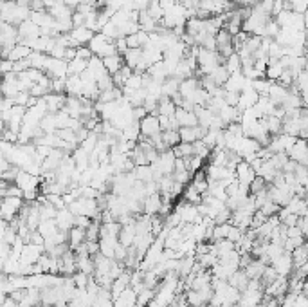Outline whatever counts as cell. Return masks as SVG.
Listing matches in <instances>:
<instances>
[{"label":"cell","mask_w":308,"mask_h":307,"mask_svg":"<svg viewBox=\"0 0 308 307\" xmlns=\"http://www.w3.org/2000/svg\"><path fill=\"white\" fill-rule=\"evenodd\" d=\"M271 266H274V270L278 271L280 277H290L292 271L296 270V266H294V258H292L290 251H285L281 257H278L274 262H272Z\"/></svg>","instance_id":"ba28073f"},{"label":"cell","mask_w":308,"mask_h":307,"mask_svg":"<svg viewBox=\"0 0 308 307\" xmlns=\"http://www.w3.org/2000/svg\"><path fill=\"white\" fill-rule=\"evenodd\" d=\"M43 100H46L49 112L51 114H58L60 110H63V108H65L67 96L65 94H56V92H51V94H47Z\"/></svg>","instance_id":"5bb4252c"},{"label":"cell","mask_w":308,"mask_h":307,"mask_svg":"<svg viewBox=\"0 0 308 307\" xmlns=\"http://www.w3.org/2000/svg\"><path fill=\"white\" fill-rule=\"evenodd\" d=\"M259 212H263L267 217H274V215H278V213L281 212V206H280V204H276L272 199H269L267 203L259 208Z\"/></svg>","instance_id":"ab89813d"},{"label":"cell","mask_w":308,"mask_h":307,"mask_svg":"<svg viewBox=\"0 0 308 307\" xmlns=\"http://www.w3.org/2000/svg\"><path fill=\"white\" fill-rule=\"evenodd\" d=\"M177 105H175V101L169 98V96H162L159 100V107H157V114L159 116H175V112H177Z\"/></svg>","instance_id":"603a6c76"},{"label":"cell","mask_w":308,"mask_h":307,"mask_svg":"<svg viewBox=\"0 0 308 307\" xmlns=\"http://www.w3.org/2000/svg\"><path fill=\"white\" fill-rule=\"evenodd\" d=\"M146 116H148V110H146L144 107H136V108H134V120H136V121H143Z\"/></svg>","instance_id":"f6af8a7d"},{"label":"cell","mask_w":308,"mask_h":307,"mask_svg":"<svg viewBox=\"0 0 308 307\" xmlns=\"http://www.w3.org/2000/svg\"><path fill=\"white\" fill-rule=\"evenodd\" d=\"M234 174H236V179H238V183L243 184V186H251V183L254 181L256 177H258V174H256V170L252 168L251 163L247 161H242L238 166H236V170H234Z\"/></svg>","instance_id":"9c48e42d"},{"label":"cell","mask_w":308,"mask_h":307,"mask_svg":"<svg viewBox=\"0 0 308 307\" xmlns=\"http://www.w3.org/2000/svg\"><path fill=\"white\" fill-rule=\"evenodd\" d=\"M179 132H181L182 143H197L200 139H204V136L207 134V129H204L200 125L198 127H181Z\"/></svg>","instance_id":"7c38bea8"},{"label":"cell","mask_w":308,"mask_h":307,"mask_svg":"<svg viewBox=\"0 0 308 307\" xmlns=\"http://www.w3.org/2000/svg\"><path fill=\"white\" fill-rule=\"evenodd\" d=\"M136 305H137V293L131 287H128L117 298H114V307H136Z\"/></svg>","instance_id":"ac0fdd59"},{"label":"cell","mask_w":308,"mask_h":307,"mask_svg":"<svg viewBox=\"0 0 308 307\" xmlns=\"http://www.w3.org/2000/svg\"><path fill=\"white\" fill-rule=\"evenodd\" d=\"M139 125H141V134H143L144 137H153L162 132L159 116H155V114H148L143 121H139Z\"/></svg>","instance_id":"30bf717a"},{"label":"cell","mask_w":308,"mask_h":307,"mask_svg":"<svg viewBox=\"0 0 308 307\" xmlns=\"http://www.w3.org/2000/svg\"><path fill=\"white\" fill-rule=\"evenodd\" d=\"M136 179L137 181H143V183H150V181H155V172H153L152 165H141L136 166Z\"/></svg>","instance_id":"83f0119b"},{"label":"cell","mask_w":308,"mask_h":307,"mask_svg":"<svg viewBox=\"0 0 308 307\" xmlns=\"http://www.w3.org/2000/svg\"><path fill=\"white\" fill-rule=\"evenodd\" d=\"M34 51L31 49L29 46H25V44H18V46H15L13 47V51L9 53V58L8 60H11V62H20V60H25V58H29L31 54H33Z\"/></svg>","instance_id":"484cf974"},{"label":"cell","mask_w":308,"mask_h":307,"mask_svg":"<svg viewBox=\"0 0 308 307\" xmlns=\"http://www.w3.org/2000/svg\"><path fill=\"white\" fill-rule=\"evenodd\" d=\"M226 67L231 74H234V72H242V58H240V54L234 53L233 56H229L226 62Z\"/></svg>","instance_id":"f35d334b"},{"label":"cell","mask_w":308,"mask_h":307,"mask_svg":"<svg viewBox=\"0 0 308 307\" xmlns=\"http://www.w3.org/2000/svg\"><path fill=\"white\" fill-rule=\"evenodd\" d=\"M22 208H24L22 197H4L2 199V219L11 222L18 217Z\"/></svg>","instance_id":"3957f363"},{"label":"cell","mask_w":308,"mask_h":307,"mask_svg":"<svg viewBox=\"0 0 308 307\" xmlns=\"http://www.w3.org/2000/svg\"><path fill=\"white\" fill-rule=\"evenodd\" d=\"M285 9L304 15L308 11V0H285Z\"/></svg>","instance_id":"8d00e7d4"},{"label":"cell","mask_w":308,"mask_h":307,"mask_svg":"<svg viewBox=\"0 0 308 307\" xmlns=\"http://www.w3.org/2000/svg\"><path fill=\"white\" fill-rule=\"evenodd\" d=\"M288 158L292 161H296L297 165H306L308 166V139L297 137V141L294 143V146L288 152Z\"/></svg>","instance_id":"5b68a950"},{"label":"cell","mask_w":308,"mask_h":307,"mask_svg":"<svg viewBox=\"0 0 308 307\" xmlns=\"http://www.w3.org/2000/svg\"><path fill=\"white\" fill-rule=\"evenodd\" d=\"M40 181H41V177L29 174V172H25V170H22L17 177V184L22 188L24 194H29V191H40V184H41Z\"/></svg>","instance_id":"52a82bcc"},{"label":"cell","mask_w":308,"mask_h":307,"mask_svg":"<svg viewBox=\"0 0 308 307\" xmlns=\"http://www.w3.org/2000/svg\"><path fill=\"white\" fill-rule=\"evenodd\" d=\"M85 241H86V229L78 228V226H74L72 229H69V246H70L72 251H74L78 246H81Z\"/></svg>","instance_id":"d4e9b609"},{"label":"cell","mask_w":308,"mask_h":307,"mask_svg":"<svg viewBox=\"0 0 308 307\" xmlns=\"http://www.w3.org/2000/svg\"><path fill=\"white\" fill-rule=\"evenodd\" d=\"M103 63L107 67L108 74H117V72L123 69L126 63H124V56L123 54H114V56H107V58H103Z\"/></svg>","instance_id":"ffe728a7"},{"label":"cell","mask_w":308,"mask_h":307,"mask_svg":"<svg viewBox=\"0 0 308 307\" xmlns=\"http://www.w3.org/2000/svg\"><path fill=\"white\" fill-rule=\"evenodd\" d=\"M94 31L89 29V27H74V29L70 31V36L74 38L76 42H78V46H89L91 44V40L94 38Z\"/></svg>","instance_id":"7402d4cb"},{"label":"cell","mask_w":308,"mask_h":307,"mask_svg":"<svg viewBox=\"0 0 308 307\" xmlns=\"http://www.w3.org/2000/svg\"><path fill=\"white\" fill-rule=\"evenodd\" d=\"M86 67H89V62L86 60H83V58H78L76 56L72 62H69V76H72V74H76V76H81L83 72L86 71Z\"/></svg>","instance_id":"836d02e7"},{"label":"cell","mask_w":308,"mask_h":307,"mask_svg":"<svg viewBox=\"0 0 308 307\" xmlns=\"http://www.w3.org/2000/svg\"><path fill=\"white\" fill-rule=\"evenodd\" d=\"M91 51L94 53V56H99V58H107V56H114V54H119L117 49H115V42L112 38L105 36L103 33H96L94 38L89 44Z\"/></svg>","instance_id":"6da1fadb"},{"label":"cell","mask_w":308,"mask_h":307,"mask_svg":"<svg viewBox=\"0 0 308 307\" xmlns=\"http://www.w3.org/2000/svg\"><path fill=\"white\" fill-rule=\"evenodd\" d=\"M283 72H285V67L280 60H269V67H267V71H265V78L271 80V82H278Z\"/></svg>","instance_id":"cb8c5ba5"},{"label":"cell","mask_w":308,"mask_h":307,"mask_svg":"<svg viewBox=\"0 0 308 307\" xmlns=\"http://www.w3.org/2000/svg\"><path fill=\"white\" fill-rule=\"evenodd\" d=\"M78 271L86 275H94L96 271L94 257H78Z\"/></svg>","instance_id":"d590c367"},{"label":"cell","mask_w":308,"mask_h":307,"mask_svg":"<svg viewBox=\"0 0 308 307\" xmlns=\"http://www.w3.org/2000/svg\"><path fill=\"white\" fill-rule=\"evenodd\" d=\"M209 76L211 80H213V83L214 85H218V87H224L227 83V80H229V76H231V72L227 71V67L226 65H220V67H216L211 74H207Z\"/></svg>","instance_id":"f1b7e54d"},{"label":"cell","mask_w":308,"mask_h":307,"mask_svg":"<svg viewBox=\"0 0 308 307\" xmlns=\"http://www.w3.org/2000/svg\"><path fill=\"white\" fill-rule=\"evenodd\" d=\"M18 34H20V42H27V40H34V38L41 36V27L33 22L31 18L25 22H22L18 25Z\"/></svg>","instance_id":"8fae6325"},{"label":"cell","mask_w":308,"mask_h":307,"mask_svg":"<svg viewBox=\"0 0 308 307\" xmlns=\"http://www.w3.org/2000/svg\"><path fill=\"white\" fill-rule=\"evenodd\" d=\"M227 282H229L233 287H236V289H238L240 293H245L247 287H249V282H251V278L247 277V273H245L243 270H238L236 273L231 275Z\"/></svg>","instance_id":"d6986e66"},{"label":"cell","mask_w":308,"mask_h":307,"mask_svg":"<svg viewBox=\"0 0 308 307\" xmlns=\"http://www.w3.org/2000/svg\"><path fill=\"white\" fill-rule=\"evenodd\" d=\"M197 9L205 11L211 18L220 17L233 11V0H200V6Z\"/></svg>","instance_id":"7a4b0ae2"},{"label":"cell","mask_w":308,"mask_h":307,"mask_svg":"<svg viewBox=\"0 0 308 307\" xmlns=\"http://www.w3.org/2000/svg\"><path fill=\"white\" fill-rule=\"evenodd\" d=\"M91 224H92V219H91V217H89V215H76V219H74V226H78V228L86 229Z\"/></svg>","instance_id":"7bdbcfd3"},{"label":"cell","mask_w":308,"mask_h":307,"mask_svg":"<svg viewBox=\"0 0 308 307\" xmlns=\"http://www.w3.org/2000/svg\"><path fill=\"white\" fill-rule=\"evenodd\" d=\"M259 92H256L254 89L249 85L243 92H240V101H238V108L242 112H245L247 108H252L256 103L259 101Z\"/></svg>","instance_id":"4fadbf2b"},{"label":"cell","mask_w":308,"mask_h":307,"mask_svg":"<svg viewBox=\"0 0 308 307\" xmlns=\"http://www.w3.org/2000/svg\"><path fill=\"white\" fill-rule=\"evenodd\" d=\"M160 210H162V195L159 194H153V195H148L146 199H144V213L146 215H159Z\"/></svg>","instance_id":"9a60e30c"},{"label":"cell","mask_w":308,"mask_h":307,"mask_svg":"<svg viewBox=\"0 0 308 307\" xmlns=\"http://www.w3.org/2000/svg\"><path fill=\"white\" fill-rule=\"evenodd\" d=\"M31 11H34V13L47 11V6L43 4V0H31Z\"/></svg>","instance_id":"ee69618b"},{"label":"cell","mask_w":308,"mask_h":307,"mask_svg":"<svg viewBox=\"0 0 308 307\" xmlns=\"http://www.w3.org/2000/svg\"><path fill=\"white\" fill-rule=\"evenodd\" d=\"M267 188H269L267 186V181L258 175V177H256L254 181L251 183V186H249V194H251V195H258L259 191H265Z\"/></svg>","instance_id":"60d3db41"},{"label":"cell","mask_w":308,"mask_h":307,"mask_svg":"<svg viewBox=\"0 0 308 307\" xmlns=\"http://www.w3.org/2000/svg\"><path fill=\"white\" fill-rule=\"evenodd\" d=\"M175 118H177L181 127H198V116L193 110H186V108L179 107L177 112H175Z\"/></svg>","instance_id":"2e32d148"},{"label":"cell","mask_w":308,"mask_h":307,"mask_svg":"<svg viewBox=\"0 0 308 307\" xmlns=\"http://www.w3.org/2000/svg\"><path fill=\"white\" fill-rule=\"evenodd\" d=\"M74 219H76V215L70 212V210H67V208L58 210L56 222H58V228L63 229V232H69V229L74 228Z\"/></svg>","instance_id":"e0dca14e"},{"label":"cell","mask_w":308,"mask_h":307,"mask_svg":"<svg viewBox=\"0 0 308 307\" xmlns=\"http://www.w3.org/2000/svg\"><path fill=\"white\" fill-rule=\"evenodd\" d=\"M173 154H175L179 159L193 158V156H195V146H193V143H179V145L173 148Z\"/></svg>","instance_id":"d6a6232c"},{"label":"cell","mask_w":308,"mask_h":307,"mask_svg":"<svg viewBox=\"0 0 308 307\" xmlns=\"http://www.w3.org/2000/svg\"><path fill=\"white\" fill-rule=\"evenodd\" d=\"M8 2H11V0H8Z\"/></svg>","instance_id":"7dc6e473"},{"label":"cell","mask_w":308,"mask_h":307,"mask_svg":"<svg viewBox=\"0 0 308 307\" xmlns=\"http://www.w3.org/2000/svg\"><path fill=\"white\" fill-rule=\"evenodd\" d=\"M304 49L308 51V33H306V44H304Z\"/></svg>","instance_id":"bcb514c9"},{"label":"cell","mask_w":308,"mask_h":307,"mask_svg":"<svg viewBox=\"0 0 308 307\" xmlns=\"http://www.w3.org/2000/svg\"><path fill=\"white\" fill-rule=\"evenodd\" d=\"M91 277L92 275H86V273L78 271V273L72 277V280H74L76 287H79V289H86V287H89V282H91Z\"/></svg>","instance_id":"b9f144b4"},{"label":"cell","mask_w":308,"mask_h":307,"mask_svg":"<svg viewBox=\"0 0 308 307\" xmlns=\"http://www.w3.org/2000/svg\"><path fill=\"white\" fill-rule=\"evenodd\" d=\"M292 258H294V266H296V270H297V267L303 266L304 262L308 260V249H306V246H301V248L294 249V251H292Z\"/></svg>","instance_id":"74e56055"},{"label":"cell","mask_w":308,"mask_h":307,"mask_svg":"<svg viewBox=\"0 0 308 307\" xmlns=\"http://www.w3.org/2000/svg\"><path fill=\"white\" fill-rule=\"evenodd\" d=\"M43 71H46L53 80L65 78V76L69 74V62H65V60H62V58H53V56H49Z\"/></svg>","instance_id":"277c9868"},{"label":"cell","mask_w":308,"mask_h":307,"mask_svg":"<svg viewBox=\"0 0 308 307\" xmlns=\"http://www.w3.org/2000/svg\"><path fill=\"white\" fill-rule=\"evenodd\" d=\"M46 253V246H38V244H33V242H29V244L24 246L22 249V257H20V262L22 264H29V266H33L40 260L41 255Z\"/></svg>","instance_id":"8992f818"},{"label":"cell","mask_w":308,"mask_h":307,"mask_svg":"<svg viewBox=\"0 0 308 307\" xmlns=\"http://www.w3.org/2000/svg\"><path fill=\"white\" fill-rule=\"evenodd\" d=\"M197 89H200V83H198V80H195V78H186V80H182L181 82V96L184 98V100H189L191 96L195 94V91Z\"/></svg>","instance_id":"4316f807"},{"label":"cell","mask_w":308,"mask_h":307,"mask_svg":"<svg viewBox=\"0 0 308 307\" xmlns=\"http://www.w3.org/2000/svg\"><path fill=\"white\" fill-rule=\"evenodd\" d=\"M181 82L182 80L175 78V76H171V78H168L164 83H162V96H169V98H173L175 94H179V91H181Z\"/></svg>","instance_id":"4dcf8cb0"},{"label":"cell","mask_w":308,"mask_h":307,"mask_svg":"<svg viewBox=\"0 0 308 307\" xmlns=\"http://www.w3.org/2000/svg\"><path fill=\"white\" fill-rule=\"evenodd\" d=\"M136 237H137V229H136V222H130V224H124L121 228V233H119V242L126 248L134 246L136 242Z\"/></svg>","instance_id":"44dd1931"},{"label":"cell","mask_w":308,"mask_h":307,"mask_svg":"<svg viewBox=\"0 0 308 307\" xmlns=\"http://www.w3.org/2000/svg\"><path fill=\"white\" fill-rule=\"evenodd\" d=\"M162 141L168 148H175L181 141V132L179 130H164L162 132Z\"/></svg>","instance_id":"e575fe53"},{"label":"cell","mask_w":308,"mask_h":307,"mask_svg":"<svg viewBox=\"0 0 308 307\" xmlns=\"http://www.w3.org/2000/svg\"><path fill=\"white\" fill-rule=\"evenodd\" d=\"M141 60H143V49H128L126 53H124V63H126L128 67H131L134 71L137 69Z\"/></svg>","instance_id":"1f68e13d"},{"label":"cell","mask_w":308,"mask_h":307,"mask_svg":"<svg viewBox=\"0 0 308 307\" xmlns=\"http://www.w3.org/2000/svg\"><path fill=\"white\" fill-rule=\"evenodd\" d=\"M38 232H40L41 235L46 237V239H49V237L56 235V233L60 232L56 219H46V220H41L40 226H38Z\"/></svg>","instance_id":"f546056e"}]
</instances>
